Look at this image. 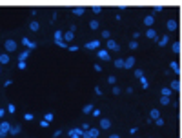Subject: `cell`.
Returning <instances> with one entry per match:
<instances>
[{
    "label": "cell",
    "instance_id": "cell-1",
    "mask_svg": "<svg viewBox=\"0 0 182 138\" xmlns=\"http://www.w3.org/2000/svg\"><path fill=\"white\" fill-rule=\"evenodd\" d=\"M9 129H11V124H9V122H0V138L7 136Z\"/></svg>",
    "mask_w": 182,
    "mask_h": 138
},
{
    "label": "cell",
    "instance_id": "cell-2",
    "mask_svg": "<svg viewBox=\"0 0 182 138\" xmlns=\"http://www.w3.org/2000/svg\"><path fill=\"white\" fill-rule=\"evenodd\" d=\"M82 133H84V129L82 127H75V129H69V138H82Z\"/></svg>",
    "mask_w": 182,
    "mask_h": 138
},
{
    "label": "cell",
    "instance_id": "cell-3",
    "mask_svg": "<svg viewBox=\"0 0 182 138\" xmlns=\"http://www.w3.org/2000/svg\"><path fill=\"white\" fill-rule=\"evenodd\" d=\"M4 47H6V51H17V42H15L13 38H7V40L4 42Z\"/></svg>",
    "mask_w": 182,
    "mask_h": 138
},
{
    "label": "cell",
    "instance_id": "cell-4",
    "mask_svg": "<svg viewBox=\"0 0 182 138\" xmlns=\"http://www.w3.org/2000/svg\"><path fill=\"white\" fill-rule=\"evenodd\" d=\"M97 56L100 58V60H104V62L109 60V53H107L106 49H98V51H97Z\"/></svg>",
    "mask_w": 182,
    "mask_h": 138
},
{
    "label": "cell",
    "instance_id": "cell-5",
    "mask_svg": "<svg viewBox=\"0 0 182 138\" xmlns=\"http://www.w3.org/2000/svg\"><path fill=\"white\" fill-rule=\"evenodd\" d=\"M107 49H109V51H119V44H117L115 40H113V38H109V40H107Z\"/></svg>",
    "mask_w": 182,
    "mask_h": 138
},
{
    "label": "cell",
    "instance_id": "cell-6",
    "mask_svg": "<svg viewBox=\"0 0 182 138\" xmlns=\"http://www.w3.org/2000/svg\"><path fill=\"white\" fill-rule=\"evenodd\" d=\"M98 46H100V40H91V42L86 44L87 49H98Z\"/></svg>",
    "mask_w": 182,
    "mask_h": 138
},
{
    "label": "cell",
    "instance_id": "cell-7",
    "mask_svg": "<svg viewBox=\"0 0 182 138\" xmlns=\"http://www.w3.org/2000/svg\"><path fill=\"white\" fill-rule=\"evenodd\" d=\"M100 127H102V129H109V127H111V122L109 120H107V118H102V120H100Z\"/></svg>",
    "mask_w": 182,
    "mask_h": 138
},
{
    "label": "cell",
    "instance_id": "cell-8",
    "mask_svg": "<svg viewBox=\"0 0 182 138\" xmlns=\"http://www.w3.org/2000/svg\"><path fill=\"white\" fill-rule=\"evenodd\" d=\"M71 11H73V15H77V17H80V15H84V13H86V9H84V7H80V6H77V7H73Z\"/></svg>",
    "mask_w": 182,
    "mask_h": 138
},
{
    "label": "cell",
    "instance_id": "cell-9",
    "mask_svg": "<svg viewBox=\"0 0 182 138\" xmlns=\"http://www.w3.org/2000/svg\"><path fill=\"white\" fill-rule=\"evenodd\" d=\"M62 40H64V33H62V31H55V44L58 46Z\"/></svg>",
    "mask_w": 182,
    "mask_h": 138
},
{
    "label": "cell",
    "instance_id": "cell-10",
    "mask_svg": "<svg viewBox=\"0 0 182 138\" xmlns=\"http://www.w3.org/2000/svg\"><path fill=\"white\" fill-rule=\"evenodd\" d=\"M133 66H135V58H133V56H127V58H126V67H124V69H131Z\"/></svg>",
    "mask_w": 182,
    "mask_h": 138
},
{
    "label": "cell",
    "instance_id": "cell-11",
    "mask_svg": "<svg viewBox=\"0 0 182 138\" xmlns=\"http://www.w3.org/2000/svg\"><path fill=\"white\" fill-rule=\"evenodd\" d=\"M29 56V49H26V51H22L20 55H18V62H26Z\"/></svg>",
    "mask_w": 182,
    "mask_h": 138
},
{
    "label": "cell",
    "instance_id": "cell-12",
    "mask_svg": "<svg viewBox=\"0 0 182 138\" xmlns=\"http://www.w3.org/2000/svg\"><path fill=\"white\" fill-rule=\"evenodd\" d=\"M93 111H95V107H93L91 104H87V105L82 107V113H84V115H87V113H93Z\"/></svg>",
    "mask_w": 182,
    "mask_h": 138
},
{
    "label": "cell",
    "instance_id": "cell-13",
    "mask_svg": "<svg viewBox=\"0 0 182 138\" xmlns=\"http://www.w3.org/2000/svg\"><path fill=\"white\" fill-rule=\"evenodd\" d=\"M87 133H89V136H91V138H97L98 135H100V131H98V129H97V127H91V129H89V131H87Z\"/></svg>",
    "mask_w": 182,
    "mask_h": 138
},
{
    "label": "cell",
    "instance_id": "cell-14",
    "mask_svg": "<svg viewBox=\"0 0 182 138\" xmlns=\"http://www.w3.org/2000/svg\"><path fill=\"white\" fill-rule=\"evenodd\" d=\"M7 62H9V55H7V53H2V56H0V64H2V66H6Z\"/></svg>",
    "mask_w": 182,
    "mask_h": 138
},
{
    "label": "cell",
    "instance_id": "cell-15",
    "mask_svg": "<svg viewBox=\"0 0 182 138\" xmlns=\"http://www.w3.org/2000/svg\"><path fill=\"white\" fill-rule=\"evenodd\" d=\"M20 133V125H11V129H9V135H18Z\"/></svg>",
    "mask_w": 182,
    "mask_h": 138
},
{
    "label": "cell",
    "instance_id": "cell-16",
    "mask_svg": "<svg viewBox=\"0 0 182 138\" xmlns=\"http://www.w3.org/2000/svg\"><path fill=\"white\" fill-rule=\"evenodd\" d=\"M71 40H73V31L64 33V42H71Z\"/></svg>",
    "mask_w": 182,
    "mask_h": 138
},
{
    "label": "cell",
    "instance_id": "cell-17",
    "mask_svg": "<svg viewBox=\"0 0 182 138\" xmlns=\"http://www.w3.org/2000/svg\"><path fill=\"white\" fill-rule=\"evenodd\" d=\"M29 29H31V31H38V29H40V24H38V22H31V24H29Z\"/></svg>",
    "mask_w": 182,
    "mask_h": 138
},
{
    "label": "cell",
    "instance_id": "cell-18",
    "mask_svg": "<svg viewBox=\"0 0 182 138\" xmlns=\"http://www.w3.org/2000/svg\"><path fill=\"white\" fill-rule=\"evenodd\" d=\"M115 67L124 69V67H126V60H122V58H120V60H117V62H115Z\"/></svg>",
    "mask_w": 182,
    "mask_h": 138
},
{
    "label": "cell",
    "instance_id": "cell-19",
    "mask_svg": "<svg viewBox=\"0 0 182 138\" xmlns=\"http://www.w3.org/2000/svg\"><path fill=\"white\" fill-rule=\"evenodd\" d=\"M98 26H100V22H98V20H91L89 22V27L91 29H98Z\"/></svg>",
    "mask_w": 182,
    "mask_h": 138
},
{
    "label": "cell",
    "instance_id": "cell-20",
    "mask_svg": "<svg viewBox=\"0 0 182 138\" xmlns=\"http://www.w3.org/2000/svg\"><path fill=\"white\" fill-rule=\"evenodd\" d=\"M140 84H142V87H144V89H147V87H149V82L146 80V76H142V78H140Z\"/></svg>",
    "mask_w": 182,
    "mask_h": 138
},
{
    "label": "cell",
    "instance_id": "cell-21",
    "mask_svg": "<svg viewBox=\"0 0 182 138\" xmlns=\"http://www.w3.org/2000/svg\"><path fill=\"white\" fill-rule=\"evenodd\" d=\"M91 9H93V13H95V15H100L102 13V6H93Z\"/></svg>",
    "mask_w": 182,
    "mask_h": 138
},
{
    "label": "cell",
    "instance_id": "cell-22",
    "mask_svg": "<svg viewBox=\"0 0 182 138\" xmlns=\"http://www.w3.org/2000/svg\"><path fill=\"white\" fill-rule=\"evenodd\" d=\"M175 27H177V22H175V20H169V22H168V29H169V31H173Z\"/></svg>",
    "mask_w": 182,
    "mask_h": 138
},
{
    "label": "cell",
    "instance_id": "cell-23",
    "mask_svg": "<svg viewBox=\"0 0 182 138\" xmlns=\"http://www.w3.org/2000/svg\"><path fill=\"white\" fill-rule=\"evenodd\" d=\"M144 24H146V26H151V24H153V17H146L144 18Z\"/></svg>",
    "mask_w": 182,
    "mask_h": 138
},
{
    "label": "cell",
    "instance_id": "cell-24",
    "mask_svg": "<svg viewBox=\"0 0 182 138\" xmlns=\"http://www.w3.org/2000/svg\"><path fill=\"white\" fill-rule=\"evenodd\" d=\"M151 118H153V120L160 118V116H159V111H157V109H151Z\"/></svg>",
    "mask_w": 182,
    "mask_h": 138
},
{
    "label": "cell",
    "instance_id": "cell-25",
    "mask_svg": "<svg viewBox=\"0 0 182 138\" xmlns=\"http://www.w3.org/2000/svg\"><path fill=\"white\" fill-rule=\"evenodd\" d=\"M146 36H147V38H155V31H153V29H147Z\"/></svg>",
    "mask_w": 182,
    "mask_h": 138
},
{
    "label": "cell",
    "instance_id": "cell-26",
    "mask_svg": "<svg viewBox=\"0 0 182 138\" xmlns=\"http://www.w3.org/2000/svg\"><path fill=\"white\" fill-rule=\"evenodd\" d=\"M171 69H173L175 73H179V71H180V69H179V64H177V62H171Z\"/></svg>",
    "mask_w": 182,
    "mask_h": 138
},
{
    "label": "cell",
    "instance_id": "cell-27",
    "mask_svg": "<svg viewBox=\"0 0 182 138\" xmlns=\"http://www.w3.org/2000/svg\"><path fill=\"white\" fill-rule=\"evenodd\" d=\"M7 111H9V113H13V115H15V111H17V107H15V104H9Z\"/></svg>",
    "mask_w": 182,
    "mask_h": 138
},
{
    "label": "cell",
    "instance_id": "cell-28",
    "mask_svg": "<svg viewBox=\"0 0 182 138\" xmlns=\"http://www.w3.org/2000/svg\"><path fill=\"white\" fill-rule=\"evenodd\" d=\"M107 82H109V84H111V86H115V84H117V78H115V76H113V75H111L109 78H107Z\"/></svg>",
    "mask_w": 182,
    "mask_h": 138
},
{
    "label": "cell",
    "instance_id": "cell-29",
    "mask_svg": "<svg viewBox=\"0 0 182 138\" xmlns=\"http://www.w3.org/2000/svg\"><path fill=\"white\" fill-rule=\"evenodd\" d=\"M137 46H139L137 40H131V42H129V49H137Z\"/></svg>",
    "mask_w": 182,
    "mask_h": 138
},
{
    "label": "cell",
    "instance_id": "cell-30",
    "mask_svg": "<svg viewBox=\"0 0 182 138\" xmlns=\"http://www.w3.org/2000/svg\"><path fill=\"white\" fill-rule=\"evenodd\" d=\"M44 120H47V122H51L53 120V113H47L46 116H44Z\"/></svg>",
    "mask_w": 182,
    "mask_h": 138
},
{
    "label": "cell",
    "instance_id": "cell-31",
    "mask_svg": "<svg viewBox=\"0 0 182 138\" xmlns=\"http://www.w3.org/2000/svg\"><path fill=\"white\" fill-rule=\"evenodd\" d=\"M135 76H137V78H142V76H144V73H142L140 69H137V71H135Z\"/></svg>",
    "mask_w": 182,
    "mask_h": 138
},
{
    "label": "cell",
    "instance_id": "cell-32",
    "mask_svg": "<svg viewBox=\"0 0 182 138\" xmlns=\"http://www.w3.org/2000/svg\"><path fill=\"white\" fill-rule=\"evenodd\" d=\"M24 118H26L27 122H31V120H33V115H31V113H26V115H24Z\"/></svg>",
    "mask_w": 182,
    "mask_h": 138
},
{
    "label": "cell",
    "instance_id": "cell-33",
    "mask_svg": "<svg viewBox=\"0 0 182 138\" xmlns=\"http://www.w3.org/2000/svg\"><path fill=\"white\" fill-rule=\"evenodd\" d=\"M22 44H24L26 47H29V44H31V42H29V38H26V36H24V38H22Z\"/></svg>",
    "mask_w": 182,
    "mask_h": 138
},
{
    "label": "cell",
    "instance_id": "cell-34",
    "mask_svg": "<svg viewBox=\"0 0 182 138\" xmlns=\"http://www.w3.org/2000/svg\"><path fill=\"white\" fill-rule=\"evenodd\" d=\"M171 89H175V91L179 89V82H171Z\"/></svg>",
    "mask_w": 182,
    "mask_h": 138
},
{
    "label": "cell",
    "instance_id": "cell-35",
    "mask_svg": "<svg viewBox=\"0 0 182 138\" xmlns=\"http://www.w3.org/2000/svg\"><path fill=\"white\" fill-rule=\"evenodd\" d=\"M113 95H120V89L117 86H113Z\"/></svg>",
    "mask_w": 182,
    "mask_h": 138
},
{
    "label": "cell",
    "instance_id": "cell-36",
    "mask_svg": "<svg viewBox=\"0 0 182 138\" xmlns=\"http://www.w3.org/2000/svg\"><path fill=\"white\" fill-rule=\"evenodd\" d=\"M160 102L166 105V104H169V98H168V96H162V100H160Z\"/></svg>",
    "mask_w": 182,
    "mask_h": 138
},
{
    "label": "cell",
    "instance_id": "cell-37",
    "mask_svg": "<svg viewBox=\"0 0 182 138\" xmlns=\"http://www.w3.org/2000/svg\"><path fill=\"white\" fill-rule=\"evenodd\" d=\"M93 69H95V71H97V73H100V71H102V67H100V66H98V64H95V66H93Z\"/></svg>",
    "mask_w": 182,
    "mask_h": 138
},
{
    "label": "cell",
    "instance_id": "cell-38",
    "mask_svg": "<svg viewBox=\"0 0 182 138\" xmlns=\"http://www.w3.org/2000/svg\"><path fill=\"white\" fill-rule=\"evenodd\" d=\"M40 125H42V127H44V129H46V127H47V125H49V122H47V120H42V122H40Z\"/></svg>",
    "mask_w": 182,
    "mask_h": 138
},
{
    "label": "cell",
    "instance_id": "cell-39",
    "mask_svg": "<svg viewBox=\"0 0 182 138\" xmlns=\"http://www.w3.org/2000/svg\"><path fill=\"white\" fill-rule=\"evenodd\" d=\"M166 42H168V36H162V38H160V46H164Z\"/></svg>",
    "mask_w": 182,
    "mask_h": 138
},
{
    "label": "cell",
    "instance_id": "cell-40",
    "mask_svg": "<svg viewBox=\"0 0 182 138\" xmlns=\"http://www.w3.org/2000/svg\"><path fill=\"white\" fill-rule=\"evenodd\" d=\"M102 36H104V38H107V40H109V31H102Z\"/></svg>",
    "mask_w": 182,
    "mask_h": 138
},
{
    "label": "cell",
    "instance_id": "cell-41",
    "mask_svg": "<svg viewBox=\"0 0 182 138\" xmlns=\"http://www.w3.org/2000/svg\"><path fill=\"white\" fill-rule=\"evenodd\" d=\"M18 69H26V62H18Z\"/></svg>",
    "mask_w": 182,
    "mask_h": 138
},
{
    "label": "cell",
    "instance_id": "cell-42",
    "mask_svg": "<svg viewBox=\"0 0 182 138\" xmlns=\"http://www.w3.org/2000/svg\"><path fill=\"white\" fill-rule=\"evenodd\" d=\"M179 49H180V46H179V44H173V51L177 53V51H179Z\"/></svg>",
    "mask_w": 182,
    "mask_h": 138
},
{
    "label": "cell",
    "instance_id": "cell-43",
    "mask_svg": "<svg viewBox=\"0 0 182 138\" xmlns=\"http://www.w3.org/2000/svg\"><path fill=\"white\" fill-rule=\"evenodd\" d=\"M80 127H82V129H84V131H89V125H87V124H82Z\"/></svg>",
    "mask_w": 182,
    "mask_h": 138
},
{
    "label": "cell",
    "instance_id": "cell-44",
    "mask_svg": "<svg viewBox=\"0 0 182 138\" xmlns=\"http://www.w3.org/2000/svg\"><path fill=\"white\" fill-rule=\"evenodd\" d=\"M82 138H91V136H89V133H87V131H84V133H82Z\"/></svg>",
    "mask_w": 182,
    "mask_h": 138
},
{
    "label": "cell",
    "instance_id": "cell-45",
    "mask_svg": "<svg viewBox=\"0 0 182 138\" xmlns=\"http://www.w3.org/2000/svg\"><path fill=\"white\" fill-rule=\"evenodd\" d=\"M11 84H13V80H6V82H4V86H6V87H9Z\"/></svg>",
    "mask_w": 182,
    "mask_h": 138
},
{
    "label": "cell",
    "instance_id": "cell-46",
    "mask_svg": "<svg viewBox=\"0 0 182 138\" xmlns=\"http://www.w3.org/2000/svg\"><path fill=\"white\" fill-rule=\"evenodd\" d=\"M69 51H78V46H69Z\"/></svg>",
    "mask_w": 182,
    "mask_h": 138
},
{
    "label": "cell",
    "instance_id": "cell-47",
    "mask_svg": "<svg viewBox=\"0 0 182 138\" xmlns=\"http://www.w3.org/2000/svg\"><path fill=\"white\" fill-rule=\"evenodd\" d=\"M4 115H6V111H4V109H0V118H2Z\"/></svg>",
    "mask_w": 182,
    "mask_h": 138
},
{
    "label": "cell",
    "instance_id": "cell-48",
    "mask_svg": "<svg viewBox=\"0 0 182 138\" xmlns=\"http://www.w3.org/2000/svg\"><path fill=\"white\" fill-rule=\"evenodd\" d=\"M109 138H120V136H119V135H111Z\"/></svg>",
    "mask_w": 182,
    "mask_h": 138
},
{
    "label": "cell",
    "instance_id": "cell-49",
    "mask_svg": "<svg viewBox=\"0 0 182 138\" xmlns=\"http://www.w3.org/2000/svg\"><path fill=\"white\" fill-rule=\"evenodd\" d=\"M0 71H2V69H0Z\"/></svg>",
    "mask_w": 182,
    "mask_h": 138
},
{
    "label": "cell",
    "instance_id": "cell-50",
    "mask_svg": "<svg viewBox=\"0 0 182 138\" xmlns=\"http://www.w3.org/2000/svg\"><path fill=\"white\" fill-rule=\"evenodd\" d=\"M0 56H2V55H0Z\"/></svg>",
    "mask_w": 182,
    "mask_h": 138
}]
</instances>
